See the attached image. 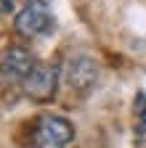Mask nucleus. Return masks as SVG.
Masks as SVG:
<instances>
[{"label": "nucleus", "instance_id": "1", "mask_svg": "<svg viewBox=\"0 0 146 148\" xmlns=\"http://www.w3.org/2000/svg\"><path fill=\"white\" fill-rule=\"evenodd\" d=\"M72 140H75V127L64 116H53V114L37 116L35 130H32L35 148H66Z\"/></svg>", "mask_w": 146, "mask_h": 148}, {"label": "nucleus", "instance_id": "2", "mask_svg": "<svg viewBox=\"0 0 146 148\" xmlns=\"http://www.w3.org/2000/svg\"><path fill=\"white\" fill-rule=\"evenodd\" d=\"M53 24L51 18V5L45 0H27L24 8L16 13L13 18V27L19 34L24 37H35V34H45Z\"/></svg>", "mask_w": 146, "mask_h": 148}, {"label": "nucleus", "instance_id": "3", "mask_svg": "<svg viewBox=\"0 0 146 148\" xmlns=\"http://www.w3.org/2000/svg\"><path fill=\"white\" fill-rule=\"evenodd\" d=\"M21 85H24L27 98L37 101V103H45L59 90V69L53 64H35V69L27 74V79Z\"/></svg>", "mask_w": 146, "mask_h": 148}, {"label": "nucleus", "instance_id": "4", "mask_svg": "<svg viewBox=\"0 0 146 148\" xmlns=\"http://www.w3.org/2000/svg\"><path fill=\"white\" fill-rule=\"evenodd\" d=\"M32 69H35V58L24 48H8L0 56V77L8 82H24Z\"/></svg>", "mask_w": 146, "mask_h": 148}, {"label": "nucleus", "instance_id": "5", "mask_svg": "<svg viewBox=\"0 0 146 148\" xmlns=\"http://www.w3.org/2000/svg\"><path fill=\"white\" fill-rule=\"evenodd\" d=\"M98 79V66L93 64V58H88V56H77V58H72L66 64V82L69 87H75L80 92L90 90Z\"/></svg>", "mask_w": 146, "mask_h": 148}, {"label": "nucleus", "instance_id": "6", "mask_svg": "<svg viewBox=\"0 0 146 148\" xmlns=\"http://www.w3.org/2000/svg\"><path fill=\"white\" fill-rule=\"evenodd\" d=\"M13 3H16V0H0V13H8L13 8Z\"/></svg>", "mask_w": 146, "mask_h": 148}]
</instances>
